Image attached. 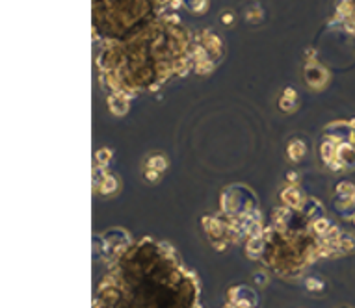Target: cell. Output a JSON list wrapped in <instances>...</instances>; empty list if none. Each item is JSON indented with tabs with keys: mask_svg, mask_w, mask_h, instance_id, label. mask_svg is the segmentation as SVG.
Here are the masks:
<instances>
[{
	"mask_svg": "<svg viewBox=\"0 0 355 308\" xmlns=\"http://www.w3.org/2000/svg\"><path fill=\"white\" fill-rule=\"evenodd\" d=\"M305 152H307V147L303 141H300V139L290 141V145H288V156H290L292 162H298V160H301Z\"/></svg>",
	"mask_w": 355,
	"mask_h": 308,
	"instance_id": "3957f363",
	"label": "cell"
},
{
	"mask_svg": "<svg viewBox=\"0 0 355 308\" xmlns=\"http://www.w3.org/2000/svg\"><path fill=\"white\" fill-rule=\"evenodd\" d=\"M352 221H354V223H355V216H354V218H352Z\"/></svg>",
	"mask_w": 355,
	"mask_h": 308,
	"instance_id": "8992f818",
	"label": "cell"
},
{
	"mask_svg": "<svg viewBox=\"0 0 355 308\" xmlns=\"http://www.w3.org/2000/svg\"><path fill=\"white\" fill-rule=\"evenodd\" d=\"M283 201L287 203L290 208H300V205L303 203V197H301L300 194V189L296 186H287L285 189H283V194H281Z\"/></svg>",
	"mask_w": 355,
	"mask_h": 308,
	"instance_id": "7a4b0ae2",
	"label": "cell"
},
{
	"mask_svg": "<svg viewBox=\"0 0 355 308\" xmlns=\"http://www.w3.org/2000/svg\"><path fill=\"white\" fill-rule=\"evenodd\" d=\"M117 189V181L110 173H106L103 170V181H101V192L103 194H112V192H116Z\"/></svg>",
	"mask_w": 355,
	"mask_h": 308,
	"instance_id": "277c9868",
	"label": "cell"
},
{
	"mask_svg": "<svg viewBox=\"0 0 355 308\" xmlns=\"http://www.w3.org/2000/svg\"><path fill=\"white\" fill-rule=\"evenodd\" d=\"M165 167H168V160L162 154H153L148 160V163H145V176H148L149 181L154 182L164 173Z\"/></svg>",
	"mask_w": 355,
	"mask_h": 308,
	"instance_id": "6da1fadb",
	"label": "cell"
},
{
	"mask_svg": "<svg viewBox=\"0 0 355 308\" xmlns=\"http://www.w3.org/2000/svg\"><path fill=\"white\" fill-rule=\"evenodd\" d=\"M110 151L108 149H101V151H97V154H95V158H97V162L103 165V167H106V162L110 160Z\"/></svg>",
	"mask_w": 355,
	"mask_h": 308,
	"instance_id": "5b68a950",
	"label": "cell"
}]
</instances>
